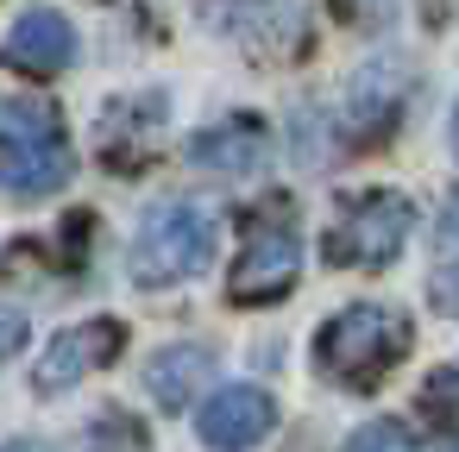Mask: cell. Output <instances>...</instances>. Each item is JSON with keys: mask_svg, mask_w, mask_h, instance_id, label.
<instances>
[{"mask_svg": "<svg viewBox=\"0 0 459 452\" xmlns=\"http://www.w3.org/2000/svg\"><path fill=\"white\" fill-rule=\"evenodd\" d=\"M333 13L346 26H359V32H384L390 13H396V0H333Z\"/></svg>", "mask_w": 459, "mask_h": 452, "instance_id": "12", "label": "cell"}, {"mask_svg": "<svg viewBox=\"0 0 459 452\" xmlns=\"http://www.w3.org/2000/svg\"><path fill=\"white\" fill-rule=\"evenodd\" d=\"M0 452H45V439H7Z\"/></svg>", "mask_w": 459, "mask_h": 452, "instance_id": "17", "label": "cell"}, {"mask_svg": "<svg viewBox=\"0 0 459 452\" xmlns=\"http://www.w3.org/2000/svg\"><path fill=\"white\" fill-rule=\"evenodd\" d=\"M415 327L403 308H384V302H352L340 308L321 333H315V364L321 377L346 383V389H371L403 352H409Z\"/></svg>", "mask_w": 459, "mask_h": 452, "instance_id": "1", "label": "cell"}, {"mask_svg": "<svg viewBox=\"0 0 459 452\" xmlns=\"http://www.w3.org/2000/svg\"><path fill=\"white\" fill-rule=\"evenodd\" d=\"M20 345H26V314L20 308H0V364H7Z\"/></svg>", "mask_w": 459, "mask_h": 452, "instance_id": "14", "label": "cell"}, {"mask_svg": "<svg viewBox=\"0 0 459 452\" xmlns=\"http://www.w3.org/2000/svg\"><path fill=\"white\" fill-rule=\"evenodd\" d=\"M428 402H434V408H453V402H459V364H446V371L428 377Z\"/></svg>", "mask_w": 459, "mask_h": 452, "instance_id": "15", "label": "cell"}, {"mask_svg": "<svg viewBox=\"0 0 459 452\" xmlns=\"http://www.w3.org/2000/svg\"><path fill=\"white\" fill-rule=\"evenodd\" d=\"M214 252V220L195 201H158L139 233H133V283L139 289H170L189 283Z\"/></svg>", "mask_w": 459, "mask_h": 452, "instance_id": "3", "label": "cell"}, {"mask_svg": "<svg viewBox=\"0 0 459 452\" xmlns=\"http://www.w3.org/2000/svg\"><path fill=\"white\" fill-rule=\"evenodd\" d=\"M428 295H434V308H440V314H459V258H453V264H440V270L428 277Z\"/></svg>", "mask_w": 459, "mask_h": 452, "instance_id": "13", "label": "cell"}, {"mask_svg": "<svg viewBox=\"0 0 459 452\" xmlns=\"http://www.w3.org/2000/svg\"><path fill=\"white\" fill-rule=\"evenodd\" d=\"M440 245H446V252L459 245V201H453V208H446V220H440Z\"/></svg>", "mask_w": 459, "mask_h": 452, "instance_id": "16", "label": "cell"}, {"mask_svg": "<svg viewBox=\"0 0 459 452\" xmlns=\"http://www.w3.org/2000/svg\"><path fill=\"white\" fill-rule=\"evenodd\" d=\"M120 345H126V327H120V320H76V327H64V333L45 345L32 383H39L45 396L76 389L89 371H108V364L120 358Z\"/></svg>", "mask_w": 459, "mask_h": 452, "instance_id": "6", "label": "cell"}, {"mask_svg": "<svg viewBox=\"0 0 459 452\" xmlns=\"http://www.w3.org/2000/svg\"><path fill=\"white\" fill-rule=\"evenodd\" d=\"M208 377H214V352H208V345H164V352L152 358V371H145L158 408H189V402L208 389Z\"/></svg>", "mask_w": 459, "mask_h": 452, "instance_id": "10", "label": "cell"}, {"mask_svg": "<svg viewBox=\"0 0 459 452\" xmlns=\"http://www.w3.org/2000/svg\"><path fill=\"white\" fill-rule=\"evenodd\" d=\"M446 7H453V13H459V0H446Z\"/></svg>", "mask_w": 459, "mask_h": 452, "instance_id": "19", "label": "cell"}, {"mask_svg": "<svg viewBox=\"0 0 459 452\" xmlns=\"http://www.w3.org/2000/svg\"><path fill=\"white\" fill-rule=\"evenodd\" d=\"M453 452H459V446H453Z\"/></svg>", "mask_w": 459, "mask_h": 452, "instance_id": "20", "label": "cell"}, {"mask_svg": "<svg viewBox=\"0 0 459 452\" xmlns=\"http://www.w3.org/2000/svg\"><path fill=\"white\" fill-rule=\"evenodd\" d=\"M271 427H277V402H271L264 389H252V383L214 389V396L202 402V414H195V433H202V446H214V452H246V446H258Z\"/></svg>", "mask_w": 459, "mask_h": 452, "instance_id": "7", "label": "cell"}, {"mask_svg": "<svg viewBox=\"0 0 459 452\" xmlns=\"http://www.w3.org/2000/svg\"><path fill=\"white\" fill-rule=\"evenodd\" d=\"M70 145L51 101H0V189L57 195L70 183Z\"/></svg>", "mask_w": 459, "mask_h": 452, "instance_id": "2", "label": "cell"}, {"mask_svg": "<svg viewBox=\"0 0 459 452\" xmlns=\"http://www.w3.org/2000/svg\"><path fill=\"white\" fill-rule=\"evenodd\" d=\"M346 452H415V433H409L403 421H365V427L346 439Z\"/></svg>", "mask_w": 459, "mask_h": 452, "instance_id": "11", "label": "cell"}, {"mask_svg": "<svg viewBox=\"0 0 459 452\" xmlns=\"http://www.w3.org/2000/svg\"><path fill=\"white\" fill-rule=\"evenodd\" d=\"M409 226H415L409 195H396V189H371V195H352V201L333 214L321 252H327V264H340V270H384V264L403 252Z\"/></svg>", "mask_w": 459, "mask_h": 452, "instance_id": "4", "label": "cell"}, {"mask_svg": "<svg viewBox=\"0 0 459 452\" xmlns=\"http://www.w3.org/2000/svg\"><path fill=\"white\" fill-rule=\"evenodd\" d=\"M0 64H13L20 76H57V70L76 64V26H70L64 13L39 7V13H26V20L7 32V45H0Z\"/></svg>", "mask_w": 459, "mask_h": 452, "instance_id": "8", "label": "cell"}, {"mask_svg": "<svg viewBox=\"0 0 459 452\" xmlns=\"http://www.w3.org/2000/svg\"><path fill=\"white\" fill-rule=\"evenodd\" d=\"M189 164L214 170V176H252L264 164V126L252 114H227L189 139Z\"/></svg>", "mask_w": 459, "mask_h": 452, "instance_id": "9", "label": "cell"}, {"mask_svg": "<svg viewBox=\"0 0 459 452\" xmlns=\"http://www.w3.org/2000/svg\"><path fill=\"white\" fill-rule=\"evenodd\" d=\"M302 277V239L283 226V220H252L233 270H227V295L239 308H264L277 295H290Z\"/></svg>", "mask_w": 459, "mask_h": 452, "instance_id": "5", "label": "cell"}, {"mask_svg": "<svg viewBox=\"0 0 459 452\" xmlns=\"http://www.w3.org/2000/svg\"><path fill=\"white\" fill-rule=\"evenodd\" d=\"M453 158H459V114H453Z\"/></svg>", "mask_w": 459, "mask_h": 452, "instance_id": "18", "label": "cell"}]
</instances>
